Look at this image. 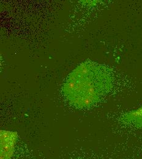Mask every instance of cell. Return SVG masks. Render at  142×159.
<instances>
[{
  "label": "cell",
  "mask_w": 142,
  "mask_h": 159,
  "mask_svg": "<svg viewBox=\"0 0 142 159\" xmlns=\"http://www.w3.org/2000/svg\"><path fill=\"white\" fill-rule=\"evenodd\" d=\"M113 83V72L107 66L87 60L68 75L62 93L72 107L86 109L100 102L112 91Z\"/></svg>",
  "instance_id": "obj_1"
},
{
  "label": "cell",
  "mask_w": 142,
  "mask_h": 159,
  "mask_svg": "<svg viewBox=\"0 0 142 159\" xmlns=\"http://www.w3.org/2000/svg\"><path fill=\"white\" fill-rule=\"evenodd\" d=\"M1 157L0 159H12L18 139L16 132L1 130L0 131Z\"/></svg>",
  "instance_id": "obj_2"
},
{
  "label": "cell",
  "mask_w": 142,
  "mask_h": 159,
  "mask_svg": "<svg viewBox=\"0 0 142 159\" xmlns=\"http://www.w3.org/2000/svg\"><path fill=\"white\" fill-rule=\"evenodd\" d=\"M121 119L124 124L127 125L135 128H142V106L137 109L124 113Z\"/></svg>",
  "instance_id": "obj_3"
}]
</instances>
